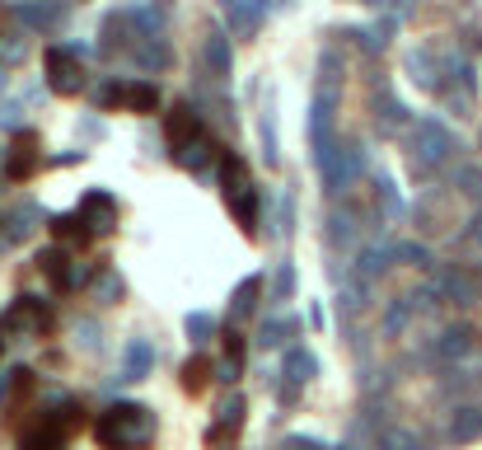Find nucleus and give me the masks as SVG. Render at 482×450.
<instances>
[{
    "instance_id": "nucleus-10",
    "label": "nucleus",
    "mask_w": 482,
    "mask_h": 450,
    "mask_svg": "<svg viewBox=\"0 0 482 450\" xmlns=\"http://www.w3.org/2000/svg\"><path fill=\"white\" fill-rule=\"evenodd\" d=\"M164 136H169V146H187L193 136H202V113L193 104H174L169 117H164Z\"/></svg>"
},
{
    "instance_id": "nucleus-40",
    "label": "nucleus",
    "mask_w": 482,
    "mask_h": 450,
    "mask_svg": "<svg viewBox=\"0 0 482 450\" xmlns=\"http://www.w3.org/2000/svg\"><path fill=\"white\" fill-rule=\"evenodd\" d=\"M286 450H328L323 441H314V437H290L286 441Z\"/></svg>"
},
{
    "instance_id": "nucleus-26",
    "label": "nucleus",
    "mask_w": 482,
    "mask_h": 450,
    "mask_svg": "<svg viewBox=\"0 0 482 450\" xmlns=\"http://www.w3.org/2000/svg\"><path fill=\"white\" fill-rule=\"evenodd\" d=\"M52 235H56L61 244H85V239H90V225L80 221V212H71V216H52Z\"/></svg>"
},
{
    "instance_id": "nucleus-27",
    "label": "nucleus",
    "mask_w": 482,
    "mask_h": 450,
    "mask_svg": "<svg viewBox=\"0 0 482 450\" xmlns=\"http://www.w3.org/2000/svg\"><path fill=\"white\" fill-rule=\"evenodd\" d=\"M296 333H300V319L286 315V319H267L263 333H258V342H263V347H281L286 338H296Z\"/></svg>"
},
{
    "instance_id": "nucleus-29",
    "label": "nucleus",
    "mask_w": 482,
    "mask_h": 450,
    "mask_svg": "<svg viewBox=\"0 0 482 450\" xmlns=\"http://www.w3.org/2000/svg\"><path fill=\"white\" fill-rule=\"evenodd\" d=\"M464 352H473V329H445L440 333V357H464Z\"/></svg>"
},
{
    "instance_id": "nucleus-11",
    "label": "nucleus",
    "mask_w": 482,
    "mask_h": 450,
    "mask_svg": "<svg viewBox=\"0 0 482 450\" xmlns=\"http://www.w3.org/2000/svg\"><path fill=\"white\" fill-rule=\"evenodd\" d=\"M314 371H319L314 352H305V347H290V352H286V390H281V399L296 403V390L314 380Z\"/></svg>"
},
{
    "instance_id": "nucleus-34",
    "label": "nucleus",
    "mask_w": 482,
    "mask_h": 450,
    "mask_svg": "<svg viewBox=\"0 0 482 450\" xmlns=\"http://www.w3.org/2000/svg\"><path fill=\"white\" fill-rule=\"evenodd\" d=\"M380 450H422V437L403 432V427H389V432L380 437Z\"/></svg>"
},
{
    "instance_id": "nucleus-2",
    "label": "nucleus",
    "mask_w": 482,
    "mask_h": 450,
    "mask_svg": "<svg viewBox=\"0 0 482 450\" xmlns=\"http://www.w3.org/2000/svg\"><path fill=\"white\" fill-rule=\"evenodd\" d=\"M220 188H225V207L235 212V221L244 225L248 235L258 230V216H263V197L254 188V178H248V165L239 155H225L220 160Z\"/></svg>"
},
{
    "instance_id": "nucleus-21",
    "label": "nucleus",
    "mask_w": 482,
    "mask_h": 450,
    "mask_svg": "<svg viewBox=\"0 0 482 450\" xmlns=\"http://www.w3.org/2000/svg\"><path fill=\"white\" fill-rule=\"evenodd\" d=\"M211 155H216V146H211L206 136H193L187 146H178V151H174V160H178L183 169H193V174H202L206 165H211Z\"/></svg>"
},
{
    "instance_id": "nucleus-25",
    "label": "nucleus",
    "mask_w": 482,
    "mask_h": 450,
    "mask_svg": "<svg viewBox=\"0 0 482 450\" xmlns=\"http://www.w3.org/2000/svg\"><path fill=\"white\" fill-rule=\"evenodd\" d=\"M211 371H216V366L206 361L202 352H197V357H187V361H183V390H187V394H202V390H206V380H211Z\"/></svg>"
},
{
    "instance_id": "nucleus-28",
    "label": "nucleus",
    "mask_w": 482,
    "mask_h": 450,
    "mask_svg": "<svg viewBox=\"0 0 482 450\" xmlns=\"http://www.w3.org/2000/svg\"><path fill=\"white\" fill-rule=\"evenodd\" d=\"M244 413H248L244 394H225V399L216 403V427H229V432H239V427H244Z\"/></svg>"
},
{
    "instance_id": "nucleus-39",
    "label": "nucleus",
    "mask_w": 482,
    "mask_h": 450,
    "mask_svg": "<svg viewBox=\"0 0 482 450\" xmlns=\"http://www.w3.org/2000/svg\"><path fill=\"white\" fill-rule=\"evenodd\" d=\"M99 108H122V85H117V80L99 90Z\"/></svg>"
},
{
    "instance_id": "nucleus-23",
    "label": "nucleus",
    "mask_w": 482,
    "mask_h": 450,
    "mask_svg": "<svg viewBox=\"0 0 482 450\" xmlns=\"http://www.w3.org/2000/svg\"><path fill=\"white\" fill-rule=\"evenodd\" d=\"M408 71H412V80H417L422 90H440V66H435L431 48H417V52L408 56Z\"/></svg>"
},
{
    "instance_id": "nucleus-8",
    "label": "nucleus",
    "mask_w": 482,
    "mask_h": 450,
    "mask_svg": "<svg viewBox=\"0 0 482 450\" xmlns=\"http://www.w3.org/2000/svg\"><path fill=\"white\" fill-rule=\"evenodd\" d=\"M141 24H136V10H117L103 19V38H99V52L103 56H113V52H132L141 43Z\"/></svg>"
},
{
    "instance_id": "nucleus-35",
    "label": "nucleus",
    "mask_w": 482,
    "mask_h": 450,
    "mask_svg": "<svg viewBox=\"0 0 482 450\" xmlns=\"http://www.w3.org/2000/svg\"><path fill=\"white\" fill-rule=\"evenodd\" d=\"M454 183H459V193L464 197H473V202H482V169H473V165H464L454 174Z\"/></svg>"
},
{
    "instance_id": "nucleus-41",
    "label": "nucleus",
    "mask_w": 482,
    "mask_h": 450,
    "mask_svg": "<svg viewBox=\"0 0 482 450\" xmlns=\"http://www.w3.org/2000/svg\"><path fill=\"white\" fill-rule=\"evenodd\" d=\"M0 127H19V108L14 104H0Z\"/></svg>"
},
{
    "instance_id": "nucleus-3",
    "label": "nucleus",
    "mask_w": 482,
    "mask_h": 450,
    "mask_svg": "<svg viewBox=\"0 0 482 450\" xmlns=\"http://www.w3.org/2000/svg\"><path fill=\"white\" fill-rule=\"evenodd\" d=\"M454 151V136L445 132V122H435V117H422L412 127V169L417 174H431L435 165H445Z\"/></svg>"
},
{
    "instance_id": "nucleus-43",
    "label": "nucleus",
    "mask_w": 482,
    "mask_h": 450,
    "mask_svg": "<svg viewBox=\"0 0 482 450\" xmlns=\"http://www.w3.org/2000/svg\"><path fill=\"white\" fill-rule=\"evenodd\" d=\"M159 5H169V0H159Z\"/></svg>"
},
{
    "instance_id": "nucleus-5",
    "label": "nucleus",
    "mask_w": 482,
    "mask_h": 450,
    "mask_svg": "<svg viewBox=\"0 0 482 450\" xmlns=\"http://www.w3.org/2000/svg\"><path fill=\"white\" fill-rule=\"evenodd\" d=\"M309 141H314V160H319V169L332 160V94L319 85V94H314V108H309Z\"/></svg>"
},
{
    "instance_id": "nucleus-24",
    "label": "nucleus",
    "mask_w": 482,
    "mask_h": 450,
    "mask_svg": "<svg viewBox=\"0 0 482 450\" xmlns=\"http://www.w3.org/2000/svg\"><path fill=\"white\" fill-rule=\"evenodd\" d=\"M450 437H454V441H478V437H482V408H454Z\"/></svg>"
},
{
    "instance_id": "nucleus-17",
    "label": "nucleus",
    "mask_w": 482,
    "mask_h": 450,
    "mask_svg": "<svg viewBox=\"0 0 482 450\" xmlns=\"http://www.w3.org/2000/svg\"><path fill=\"white\" fill-rule=\"evenodd\" d=\"M132 56H136L141 71H164V66L174 61V52H169V43H164V38H141V43L132 48Z\"/></svg>"
},
{
    "instance_id": "nucleus-31",
    "label": "nucleus",
    "mask_w": 482,
    "mask_h": 450,
    "mask_svg": "<svg viewBox=\"0 0 482 450\" xmlns=\"http://www.w3.org/2000/svg\"><path fill=\"white\" fill-rule=\"evenodd\" d=\"M229 29L235 33H254L258 29V10L248 0H229Z\"/></svg>"
},
{
    "instance_id": "nucleus-38",
    "label": "nucleus",
    "mask_w": 482,
    "mask_h": 450,
    "mask_svg": "<svg viewBox=\"0 0 482 450\" xmlns=\"http://www.w3.org/2000/svg\"><path fill=\"white\" fill-rule=\"evenodd\" d=\"M290 291H296V268H290V263H281V273H277V296L290 300Z\"/></svg>"
},
{
    "instance_id": "nucleus-30",
    "label": "nucleus",
    "mask_w": 482,
    "mask_h": 450,
    "mask_svg": "<svg viewBox=\"0 0 482 450\" xmlns=\"http://www.w3.org/2000/svg\"><path fill=\"white\" fill-rule=\"evenodd\" d=\"M94 300H99V305H113V300H122V277H117L113 268H103V273L94 277Z\"/></svg>"
},
{
    "instance_id": "nucleus-4",
    "label": "nucleus",
    "mask_w": 482,
    "mask_h": 450,
    "mask_svg": "<svg viewBox=\"0 0 482 450\" xmlns=\"http://www.w3.org/2000/svg\"><path fill=\"white\" fill-rule=\"evenodd\" d=\"M47 85H52V94H80L85 90L80 52H71V48H52L47 52Z\"/></svg>"
},
{
    "instance_id": "nucleus-7",
    "label": "nucleus",
    "mask_w": 482,
    "mask_h": 450,
    "mask_svg": "<svg viewBox=\"0 0 482 450\" xmlns=\"http://www.w3.org/2000/svg\"><path fill=\"white\" fill-rule=\"evenodd\" d=\"M14 19L29 24L33 33H61L66 29V0H19Z\"/></svg>"
},
{
    "instance_id": "nucleus-16",
    "label": "nucleus",
    "mask_w": 482,
    "mask_h": 450,
    "mask_svg": "<svg viewBox=\"0 0 482 450\" xmlns=\"http://www.w3.org/2000/svg\"><path fill=\"white\" fill-rule=\"evenodd\" d=\"M5 244H19V239H29L38 225H43V212L33 207V202H19V207H10V216H5Z\"/></svg>"
},
{
    "instance_id": "nucleus-6",
    "label": "nucleus",
    "mask_w": 482,
    "mask_h": 450,
    "mask_svg": "<svg viewBox=\"0 0 482 450\" xmlns=\"http://www.w3.org/2000/svg\"><path fill=\"white\" fill-rule=\"evenodd\" d=\"M0 329H5V333H24V338H43L52 329V315H47V305H38L33 296H19L14 310L0 319Z\"/></svg>"
},
{
    "instance_id": "nucleus-18",
    "label": "nucleus",
    "mask_w": 482,
    "mask_h": 450,
    "mask_svg": "<svg viewBox=\"0 0 482 450\" xmlns=\"http://www.w3.org/2000/svg\"><path fill=\"white\" fill-rule=\"evenodd\" d=\"M33 169H38V151H33V136L24 132L19 146L5 155V178H33Z\"/></svg>"
},
{
    "instance_id": "nucleus-33",
    "label": "nucleus",
    "mask_w": 482,
    "mask_h": 450,
    "mask_svg": "<svg viewBox=\"0 0 482 450\" xmlns=\"http://www.w3.org/2000/svg\"><path fill=\"white\" fill-rule=\"evenodd\" d=\"M384 268H389V254H380V249H366V254H361V268H356V281H366V286H370V281L380 277Z\"/></svg>"
},
{
    "instance_id": "nucleus-22",
    "label": "nucleus",
    "mask_w": 482,
    "mask_h": 450,
    "mask_svg": "<svg viewBox=\"0 0 482 450\" xmlns=\"http://www.w3.org/2000/svg\"><path fill=\"white\" fill-rule=\"evenodd\" d=\"M239 376H244V338L229 333V338H225V357H220V366H216V380L235 385Z\"/></svg>"
},
{
    "instance_id": "nucleus-14",
    "label": "nucleus",
    "mask_w": 482,
    "mask_h": 450,
    "mask_svg": "<svg viewBox=\"0 0 482 450\" xmlns=\"http://www.w3.org/2000/svg\"><path fill=\"white\" fill-rule=\"evenodd\" d=\"M435 286H440V296H445L450 305H473V300H478V281H473L464 268H445Z\"/></svg>"
},
{
    "instance_id": "nucleus-37",
    "label": "nucleus",
    "mask_w": 482,
    "mask_h": 450,
    "mask_svg": "<svg viewBox=\"0 0 482 450\" xmlns=\"http://www.w3.org/2000/svg\"><path fill=\"white\" fill-rule=\"evenodd\" d=\"M24 56H29V38H10V43L0 38V61H10V66H14V61H24Z\"/></svg>"
},
{
    "instance_id": "nucleus-13",
    "label": "nucleus",
    "mask_w": 482,
    "mask_h": 450,
    "mask_svg": "<svg viewBox=\"0 0 482 450\" xmlns=\"http://www.w3.org/2000/svg\"><path fill=\"white\" fill-rule=\"evenodd\" d=\"M155 366V347L151 338H132L127 347H122V380H145Z\"/></svg>"
},
{
    "instance_id": "nucleus-19",
    "label": "nucleus",
    "mask_w": 482,
    "mask_h": 450,
    "mask_svg": "<svg viewBox=\"0 0 482 450\" xmlns=\"http://www.w3.org/2000/svg\"><path fill=\"white\" fill-rule=\"evenodd\" d=\"M258 296H263V277H244L229 296V319H248L258 310Z\"/></svg>"
},
{
    "instance_id": "nucleus-9",
    "label": "nucleus",
    "mask_w": 482,
    "mask_h": 450,
    "mask_svg": "<svg viewBox=\"0 0 482 450\" xmlns=\"http://www.w3.org/2000/svg\"><path fill=\"white\" fill-rule=\"evenodd\" d=\"M80 221L90 225V235H108V230H117V197L103 193V188L85 193V197H80Z\"/></svg>"
},
{
    "instance_id": "nucleus-15",
    "label": "nucleus",
    "mask_w": 482,
    "mask_h": 450,
    "mask_svg": "<svg viewBox=\"0 0 482 450\" xmlns=\"http://www.w3.org/2000/svg\"><path fill=\"white\" fill-rule=\"evenodd\" d=\"M66 427L71 418H43V427L24 437V450H66Z\"/></svg>"
},
{
    "instance_id": "nucleus-42",
    "label": "nucleus",
    "mask_w": 482,
    "mask_h": 450,
    "mask_svg": "<svg viewBox=\"0 0 482 450\" xmlns=\"http://www.w3.org/2000/svg\"><path fill=\"white\" fill-rule=\"evenodd\" d=\"M469 244H473V249H482V216L473 221V230H469Z\"/></svg>"
},
{
    "instance_id": "nucleus-36",
    "label": "nucleus",
    "mask_w": 482,
    "mask_h": 450,
    "mask_svg": "<svg viewBox=\"0 0 482 450\" xmlns=\"http://www.w3.org/2000/svg\"><path fill=\"white\" fill-rule=\"evenodd\" d=\"M389 258H403V263H412V268H426V263H431L426 244H398V249H393Z\"/></svg>"
},
{
    "instance_id": "nucleus-32",
    "label": "nucleus",
    "mask_w": 482,
    "mask_h": 450,
    "mask_svg": "<svg viewBox=\"0 0 482 450\" xmlns=\"http://www.w3.org/2000/svg\"><path fill=\"white\" fill-rule=\"evenodd\" d=\"M183 329H187V338H193V342L202 347V342H211V333H216V319L206 315V310H197V315H187V319H183Z\"/></svg>"
},
{
    "instance_id": "nucleus-12",
    "label": "nucleus",
    "mask_w": 482,
    "mask_h": 450,
    "mask_svg": "<svg viewBox=\"0 0 482 450\" xmlns=\"http://www.w3.org/2000/svg\"><path fill=\"white\" fill-rule=\"evenodd\" d=\"M202 66L211 80H229V71H235V52H229V33H211L202 43Z\"/></svg>"
},
{
    "instance_id": "nucleus-1",
    "label": "nucleus",
    "mask_w": 482,
    "mask_h": 450,
    "mask_svg": "<svg viewBox=\"0 0 482 450\" xmlns=\"http://www.w3.org/2000/svg\"><path fill=\"white\" fill-rule=\"evenodd\" d=\"M94 437L108 450H145L155 441V413L145 403H113L108 413L99 418Z\"/></svg>"
},
{
    "instance_id": "nucleus-20",
    "label": "nucleus",
    "mask_w": 482,
    "mask_h": 450,
    "mask_svg": "<svg viewBox=\"0 0 482 450\" xmlns=\"http://www.w3.org/2000/svg\"><path fill=\"white\" fill-rule=\"evenodd\" d=\"M122 108L127 113H155L159 108V90L145 85V80H132V85H122Z\"/></svg>"
}]
</instances>
